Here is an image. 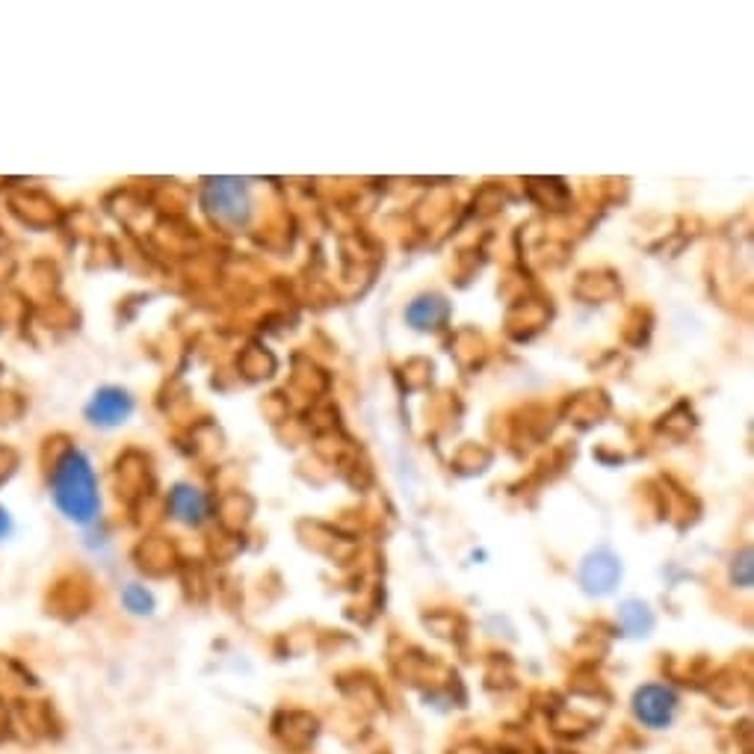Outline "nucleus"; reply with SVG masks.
Here are the masks:
<instances>
[{"label": "nucleus", "mask_w": 754, "mask_h": 754, "mask_svg": "<svg viewBox=\"0 0 754 754\" xmlns=\"http://www.w3.org/2000/svg\"><path fill=\"white\" fill-rule=\"evenodd\" d=\"M51 495H54L60 512L74 524H89L98 516V509H102L98 479L81 450H65L56 459L54 474H51Z\"/></svg>", "instance_id": "f257e3e1"}, {"label": "nucleus", "mask_w": 754, "mask_h": 754, "mask_svg": "<svg viewBox=\"0 0 754 754\" xmlns=\"http://www.w3.org/2000/svg\"><path fill=\"white\" fill-rule=\"evenodd\" d=\"M204 208L216 222L246 225L248 213H252L246 181H237V178H213V181H208V187H204Z\"/></svg>", "instance_id": "f03ea898"}, {"label": "nucleus", "mask_w": 754, "mask_h": 754, "mask_svg": "<svg viewBox=\"0 0 754 754\" xmlns=\"http://www.w3.org/2000/svg\"><path fill=\"white\" fill-rule=\"evenodd\" d=\"M618 580H622V562L607 548L590 553L580 565V586L590 595H609L618 586Z\"/></svg>", "instance_id": "7ed1b4c3"}, {"label": "nucleus", "mask_w": 754, "mask_h": 754, "mask_svg": "<svg viewBox=\"0 0 754 754\" xmlns=\"http://www.w3.org/2000/svg\"><path fill=\"white\" fill-rule=\"evenodd\" d=\"M675 710H678V695L669 687L648 683L643 690H636L634 713L648 728H666L675 719Z\"/></svg>", "instance_id": "20e7f679"}, {"label": "nucleus", "mask_w": 754, "mask_h": 754, "mask_svg": "<svg viewBox=\"0 0 754 754\" xmlns=\"http://www.w3.org/2000/svg\"><path fill=\"white\" fill-rule=\"evenodd\" d=\"M134 412V396L125 387L107 385L102 391H95L93 403L86 405V417L95 426H119L125 424Z\"/></svg>", "instance_id": "39448f33"}, {"label": "nucleus", "mask_w": 754, "mask_h": 754, "mask_svg": "<svg viewBox=\"0 0 754 754\" xmlns=\"http://www.w3.org/2000/svg\"><path fill=\"white\" fill-rule=\"evenodd\" d=\"M447 314H450V308H447V299H444V296L424 294L417 296V299L405 308V320L412 322L414 329L429 331L438 329V326L447 320Z\"/></svg>", "instance_id": "423d86ee"}, {"label": "nucleus", "mask_w": 754, "mask_h": 754, "mask_svg": "<svg viewBox=\"0 0 754 754\" xmlns=\"http://www.w3.org/2000/svg\"><path fill=\"white\" fill-rule=\"evenodd\" d=\"M169 512H172L178 521L195 527L202 524L204 512H208V500H204V495L199 488L176 486L172 488V495H169Z\"/></svg>", "instance_id": "0eeeda50"}, {"label": "nucleus", "mask_w": 754, "mask_h": 754, "mask_svg": "<svg viewBox=\"0 0 754 754\" xmlns=\"http://www.w3.org/2000/svg\"><path fill=\"white\" fill-rule=\"evenodd\" d=\"M618 622L630 636H648L654 627V613L643 601H625L618 609Z\"/></svg>", "instance_id": "6e6552de"}, {"label": "nucleus", "mask_w": 754, "mask_h": 754, "mask_svg": "<svg viewBox=\"0 0 754 754\" xmlns=\"http://www.w3.org/2000/svg\"><path fill=\"white\" fill-rule=\"evenodd\" d=\"M285 719L290 728H276V734L282 736V743L290 745V748H305V745L317 736V722H314L311 716H302V725H296L299 713H290V716Z\"/></svg>", "instance_id": "1a4fd4ad"}, {"label": "nucleus", "mask_w": 754, "mask_h": 754, "mask_svg": "<svg viewBox=\"0 0 754 754\" xmlns=\"http://www.w3.org/2000/svg\"><path fill=\"white\" fill-rule=\"evenodd\" d=\"M121 604H125V609H130L134 616H148V613L155 609V595H151L146 586L130 583L128 590L121 592Z\"/></svg>", "instance_id": "9d476101"}, {"label": "nucleus", "mask_w": 754, "mask_h": 754, "mask_svg": "<svg viewBox=\"0 0 754 754\" xmlns=\"http://www.w3.org/2000/svg\"><path fill=\"white\" fill-rule=\"evenodd\" d=\"M734 583L743 590L752 586V551L740 553V562L734 560Z\"/></svg>", "instance_id": "9b49d317"}, {"label": "nucleus", "mask_w": 754, "mask_h": 754, "mask_svg": "<svg viewBox=\"0 0 754 754\" xmlns=\"http://www.w3.org/2000/svg\"><path fill=\"white\" fill-rule=\"evenodd\" d=\"M7 530H10V518H7V512L0 509V539L7 535Z\"/></svg>", "instance_id": "f8f14e48"}, {"label": "nucleus", "mask_w": 754, "mask_h": 754, "mask_svg": "<svg viewBox=\"0 0 754 754\" xmlns=\"http://www.w3.org/2000/svg\"><path fill=\"white\" fill-rule=\"evenodd\" d=\"M456 754H486L479 745H461V748H456Z\"/></svg>", "instance_id": "ddd939ff"}]
</instances>
